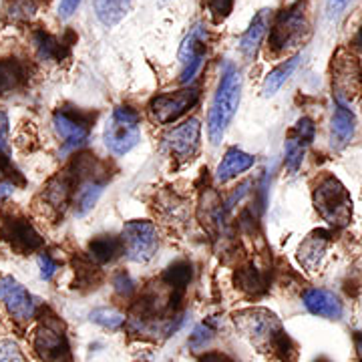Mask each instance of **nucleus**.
Wrapping results in <instances>:
<instances>
[{
    "label": "nucleus",
    "mask_w": 362,
    "mask_h": 362,
    "mask_svg": "<svg viewBox=\"0 0 362 362\" xmlns=\"http://www.w3.org/2000/svg\"><path fill=\"white\" fill-rule=\"evenodd\" d=\"M199 362H235L233 358H230L228 354H223V352H204L202 356H199Z\"/></svg>",
    "instance_id": "38"
},
{
    "label": "nucleus",
    "mask_w": 362,
    "mask_h": 362,
    "mask_svg": "<svg viewBox=\"0 0 362 362\" xmlns=\"http://www.w3.org/2000/svg\"><path fill=\"white\" fill-rule=\"evenodd\" d=\"M141 139V115L131 105L113 109L103 131L105 147L113 156H125Z\"/></svg>",
    "instance_id": "4"
},
{
    "label": "nucleus",
    "mask_w": 362,
    "mask_h": 362,
    "mask_svg": "<svg viewBox=\"0 0 362 362\" xmlns=\"http://www.w3.org/2000/svg\"><path fill=\"white\" fill-rule=\"evenodd\" d=\"M350 4V0H328L326 4V16L328 18H337L342 14V11Z\"/></svg>",
    "instance_id": "36"
},
{
    "label": "nucleus",
    "mask_w": 362,
    "mask_h": 362,
    "mask_svg": "<svg viewBox=\"0 0 362 362\" xmlns=\"http://www.w3.org/2000/svg\"><path fill=\"white\" fill-rule=\"evenodd\" d=\"M214 334H216V328L211 326V322H202L194 330V334L189 337V346L195 350L206 349V344L211 342Z\"/></svg>",
    "instance_id": "31"
},
{
    "label": "nucleus",
    "mask_w": 362,
    "mask_h": 362,
    "mask_svg": "<svg viewBox=\"0 0 362 362\" xmlns=\"http://www.w3.org/2000/svg\"><path fill=\"white\" fill-rule=\"evenodd\" d=\"M354 129H356V119H354V113L349 109L346 101H340V99H337V109H334L332 125H330V131H332V143H337L338 147L346 145V143L352 139Z\"/></svg>",
    "instance_id": "22"
},
{
    "label": "nucleus",
    "mask_w": 362,
    "mask_h": 362,
    "mask_svg": "<svg viewBox=\"0 0 362 362\" xmlns=\"http://www.w3.org/2000/svg\"><path fill=\"white\" fill-rule=\"evenodd\" d=\"M81 2L83 0H61V4H59V16L61 18H71L73 14L77 13Z\"/></svg>",
    "instance_id": "37"
},
{
    "label": "nucleus",
    "mask_w": 362,
    "mask_h": 362,
    "mask_svg": "<svg viewBox=\"0 0 362 362\" xmlns=\"http://www.w3.org/2000/svg\"><path fill=\"white\" fill-rule=\"evenodd\" d=\"M314 133H316V127H314L312 119H308V117L298 119L294 129L290 131L284 145V163L292 173H296L300 165H302L306 149L314 141Z\"/></svg>",
    "instance_id": "14"
},
{
    "label": "nucleus",
    "mask_w": 362,
    "mask_h": 362,
    "mask_svg": "<svg viewBox=\"0 0 362 362\" xmlns=\"http://www.w3.org/2000/svg\"><path fill=\"white\" fill-rule=\"evenodd\" d=\"M306 33L308 23L304 13V0H298L276 16L270 33V49L276 54L288 52L306 39Z\"/></svg>",
    "instance_id": "5"
},
{
    "label": "nucleus",
    "mask_w": 362,
    "mask_h": 362,
    "mask_svg": "<svg viewBox=\"0 0 362 362\" xmlns=\"http://www.w3.org/2000/svg\"><path fill=\"white\" fill-rule=\"evenodd\" d=\"M105 183H107V180H105V177L93 175V171H90L85 180L78 183L77 194H75V199H73L75 216L83 218V216L89 214L90 209L95 207V204L99 202L101 194H103Z\"/></svg>",
    "instance_id": "18"
},
{
    "label": "nucleus",
    "mask_w": 362,
    "mask_h": 362,
    "mask_svg": "<svg viewBox=\"0 0 362 362\" xmlns=\"http://www.w3.org/2000/svg\"><path fill=\"white\" fill-rule=\"evenodd\" d=\"M93 123H95V113L75 107H63L52 115V127L63 139V153L77 151L78 147L89 141Z\"/></svg>",
    "instance_id": "6"
},
{
    "label": "nucleus",
    "mask_w": 362,
    "mask_h": 362,
    "mask_svg": "<svg viewBox=\"0 0 362 362\" xmlns=\"http://www.w3.org/2000/svg\"><path fill=\"white\" fill-rule=\"evenodd\" d=\"M240 95H242V75L238 69L226 66L207 113V135L211 145H220L223 139V133L238 111Z\"/></svg>",
    "instance_id": "2"
},
{
    "label": "nucleus",
    "mask_w": 362,
    "mask_h": 362,
    "mask_svg": "<svg viewBox=\"0 0 362 362\" xmlns=\"http://www.w3.org/2000/svg\"><path fill=\"white\" fill-rule=\"evenodd\" d=\"M298 63H300V57H292V59H288L284 63H280L276 69H272L270 73H268V77L264 78L262 95L264 97H274L278 90L282 89V85H284L286 81L292 77V73L296 71Z\"/></svg>",
    "instance_id": "27"
},
{
    "label": "nucleus",
    "mask_w": 362,
    "mask_h": 362,
    "mask_svg": "<svg viewBox=\"0 0 362 362\" xmlns=\"http://www.w3.org/2000/svg\"><path fill=\"white\" fill-rule=\"evenodd\" d=\"M33 349L42 362H71V344L57 322L40 324L33 338Z\"/></svg>",
    "instance_id": "10"
},
{
    "label": "nucleus",
    "mask_w": 362,
    "mask_h": 362,
    "mask_svg": "<svg viewBox=\"0 0 362 362\" xmlns=\"http://www.w3.org/2000/svg\"><path fill=\"white\" fill-rule=\"evenodd\" d=\"M0 300L16 322H28L37 314V302L33 294L13 276L0 278Z\"/></svg>",
    "instance_id": "11"
},
{
    "label": "nucleus",
    "mask_w": 362,
    "mask_h": 362,
    "mask_svg": "<svg viewBox=\"0 0 362 362\" xmlns=\"http://www.w3.org/2000/svg\"><path fill=\"white\" fill-rule=\"evenodd\" d=\"M302 302L314 316H322V318H330V320H338L342 316L340 298L332 292H328V290H322V288L306 290L302 296Z\"/></svg>",
    "instance_id": "17"
},
{
    "label": "nucleus",
    "mask_w": 362,
    "mask_h": 362,
    "mask_svg": "<svg viewBox=\"0 0 362 362\" xmlns=\"http://www.w3.org/2000/svg\"><path fill=\"white\" fill-rule=\"evenodd\" d=\"M165 286L177 292H185V288L192 282V264L187 259H177L173 262L159 278Z\"/></svg>",
    "instance_id": "28"
},
{
    "label": "nucleus",
    "mask_w": 362,
    "mask_h": 362,
    "mask_svg": "<svg viewBox=\"0 0 362 362\" xmlns=\"http://www.w3.org/2000/svg\"><path fill=\"white\" fill-rule=\"evenodd\" d=\"M14 192V185L13 183H8V181H0V204L4 202V199H8Z\"/></svg>",
    "instance_id": "39"
},
{
    "label": "nucleus",
    "mask_w": 362,
    "mask_h": 362,
    "mask_svg": "<svg viewBox=\"0 0 362 362\" xmlns=\"http://www.w3.org/2000/svg\"><path fill=\"white\" fill-rule=\"evenodd\" d=\"M320 362H324V361H320Z\"/></svg>",
    "instance_id": "43"
},
{
    "label": "nucleus",
    "mask_w": 362,
    "mask_h": 362,
    "mask_svg": "<svg viewBox=\"0 0 362 362\" xmlns=\"http://www.w3.org/2000/svg\"><path fill=\"white\" fill-rule=\"evenodd\" d=\"M354 45H356V49H361L362 51V25L358 28V33H356V37H354Z\"/></svg>",
    "instance_id": "41"
},
{
    "label": "nucleus",
    "mask_w": 362,
    "mask_h": 362,
    "mask_svg": "<svg viewBox=\"0 0 362 362\" xmlns=\"http://www.w3.org/2000/svg\"><path fill=\"white\" fill-rule=\"evenodd\" d=\"M233 2H235V0H204L207 13L211 14V18H214L216 23L226 21V18L232 14Z\"/></svg>",
    "instance_id": "30"
},
{
    "label": "nucleus",
    "mask_w": 362,
    "mask_h": 362,
    "mask_svg": "<svg viewBox=\"0 0 362 362\" xmlns=\"http://www.w3.org/2000/svg\"><path fill=\"white\" fill-rule=\"evenodd\" d=\"M0 153L8 157L11 145H8V115L0 111Z\"/></svg>",
    "instance_id": "34"
},
{
    "label": "nucleus",
    "mask_w": 362,
    "mask_h": 362,
    "mask_svg": "<svg viewBox=\"0 0 362 362\" xmlns=\"http://www.w3.org/2000/svg\"><path fill=\"white\" fill-rule=\"evenodd\" d=\"M113 286H115L117 294H121V296H129L135 290V282L131 280V276L127 272H119L115 276V280H113Z\"/></svg>",
    "instance_id": "33"
},
{
    "label": "nucleus",
    "mask_w": 362,
    "mask_h": 362,
    "mask_svg": "<svg viewBox=\"0 0 362 362\" xmlns=\"http://www.w3.org/2000/svg\"><path fill=\"white\" fill-rule=\"evenodd\" d=\"M90 320L103 328H111L117 330L119 326L125 324V316L121 312L113 310V308H97V310L90 312Z\"/></svg>",
    "instance_id": "29"
},
{
    "label": "nucleus",
    "mask_w": 362,
    "mask_h": 362,
    "mask_svg": "<svg viewBox=\"0 0 362 362\" xmlns=\"http://www.w3.org/2000/svg\"><path fill=\"white\" fill-rule=\"evenodd\" d=\"M159 2H161V4H163V2H169V0H159Z\"/></svg>",
    "instance_id": "42"
},
{
    "label": "nucleus",
    "mask_w": 362,
    "mask_h": 362,
    "mask_svg": "<svg viewBox=\"0 0 362 362\" xmlns=\"http://www.w3.org/2000/svg\"><path fill=\"white\" fill-rule=\"evenodd\" d=\"M233 322L238 330L262 352H274L276 356H282L284 362H288L290 354H294V344L286 334L280 320L276 318V314L264 308H247L235 312Z\"/></svg>",
    "instance_id": "1"
},
{
    "label": "nucleus",
    "mask_w": 362,
    "mask_h": 362,
    "mask_svg": "<svg viewBox=\"0 0 362 362\" xmlns=\"http://www.w3.org/2000/svg\"><path fill=\"white\" fill-rule=\"evenodd\" d=\"M254 163H256V157L238 149V147H232L226 151V156L216 169V180L220 183H228V181L235 180L238 175H242L250 168H254Z\"/></svg>",
    "instance_id": "19"
},
{
    "label": "nucleus",
    "mask_w": 362,
    "mask_h": 362,
    "mask_svg": "<svg viewBox=\"0 0 362 362\" xmlns=\"http://www.w3.org/2000/svg\"><path fill=\"white\" fill-rule=\"evenodd\" d=\"M362 83V63L346 54L342 57V52H338L334 59V85H337V99L344 101V95H349L350 90H354Z\"/></svg>",
    "instance_id": "15"
},
{
    "label": "nucleus",
    "mask_w": 362,
    "mask_h": 362,
    "mask_svg": "<svg viewBox=\"0 0 362 362\" xmlns=\"http://www.w3.org/2000/svg\"><path fill=\"white\" fill-rule=\"evenodd\" d=\"M207 28L204 23H197L194 28L187 33V37L183 39L180 47V83L181 85H192L194 78L197 77V73L202 71V66L206 63L207 54Z\"/></svg>",
    "instance_id": "9"
},
{
    "label": "nucleus",
    "mask_w": 362,
    "mask_h": 362,
    "mask_svg": "<svg viewBox=\"0 0 362 362\" xmlns=\"http://www.w3.org/2000/svg\"><path fill=\"white\" fill-rule=\"evenodd\" d=\"M121 244H123V254L131 262L147 264L156 256L157 246H159L156 226L145 220L127 221L121 232Z\"/></svg>",
    "instance_id": "7"
},
{
    "label": "nucleus",
    "mask_w": 362,
    "mask_h": 362,
    "mask_svg": "<svg viewBox=\"0 0 362 362\" xmlns=\"http://www.w3.org/2000/svg\"><path fill=\"white\" fill-rule=\"evenodd\" d=\"M332 233L328 230H314L298 247V262L306 272H316L330 246Z\"/></svg>",
    "instance_id": "16"
},
{
    "label": "nucleus",
    "mask_w": 362,
    "mask_h": 362,
    "mask_svg": "<svg viewBox=\"0 0 362 362\" xmlns=\"http://www.w3.org/2000/svg\"><path fill=\"white\" fill-rule=\"evenodd\" d=\"M268 25H270V11H259L252 18L247 30L242 35V39H240V51H242V54L246 59H254L256 57L259 45H262V40L266 37Z\"/></svg>",
    "instance_id": "20"
},
{
    "label": "nucleus",
    "mask_w": 362,
    "mask_h": 362,
    "mask_svg": "<svg viewBox=\"0 0 362 362\" xmlns=\"http://www.w3.org/2000/svg\"><path fill=\"white\" fill-rule=\"evenodd\" d=\"M39 268H40V280H45V282H49L52 280V276L57 274L59 270V262L52 258L51 254H40L39 256Z\"/></svg>",
    "instance_id": "32"
},
{
    "label": "nucleus",
    "mask_w": 362,
    "mask_h": 362,
    "mask_svg": "<svg viewBox=\"0 0 362 362\" xmlns=\"http://www.w3.org/2000/svg\"><path fill=\"white\" fill-rule=\"evenodd\" d=\"M18 361V349L14 342H2L0 344V362Z\"/></svg>",
    "instance_id": "35"
},
{
    "label": "nucleus",
    "mask_w": 362,
    "mask_h": 362,
    "mask_svg": "<svg viewBox=\"0 0 362 362\" xmlns=\"http://www.w3.org/2000/svg\"><path fill=\"white\" fill-rule=\"evenodd\" d=\"M199 101V89L197 87H185L175 93L157 95L149 103V115L157 125H171L180 117H183L189 109H194Z\"/></svg>",
    "instance_id": "8"
},
{
    "label": "nucleus",
    "mask_w": 362,
    "mask_h": 362,
    "mask_svg": "<svg viewBox=\"0 0 362 362\" xmlns=\"http://www.w3.org/2000/svg\"><path fill=\"white\" fill-rule=\"evenodd\" d=\"M0 238L13 247L18 254H28V252H37L42 247L45 240L30 221L23 216H11L4 218L0 223Z\"/></svg>",
    "instance_id": "12"
},
{
    "label": "nucleus",
    "mask_w": 362,
    "mask_h": 362,
    "mask_svg": "<svg viewBox=\"0 0 362 362\" xmlns=\"http://www.w3.org/2000/svg\"><path fill=\"white\" fill-rule=\"evenodd\" d=\"M354 350H356L358 361L362 362V332H356V334H354Z\"/></svg>",
    "instance_id": "40"
},
{
    "label": "nucleus",
    "mask_w": 362,
    "mask_h": 362,
    "mask_svg": "<svg viewBox=\"0 0 362 362\" xmlns=\"http://www.w3.org/2000/svg\"><path fill=\"white\" fill-rule=\"evenodd\" d=\"M199 139H202V125L197 119H187L181 125L173 127L165 135V147L171 156L177 159H192L195 151L199 149Z\"/></svg>",
    "instance_id": "13"
},
{
    "label": "nucleus",
    "mask_w": 362,
    "mask_h": 362,
    "mask_svg": "<svg viewBox=\"0 0 362 362\" xmlns=\"http://www.w3.org/2000/svg\"><path fill=\"white\" fill-rule=\"evenodd\" d=\"M89 259L95 266H105L109 262L117 259L123 254V244H121V238L111 235V233H105V235H97L89 242Z\"/></svg>",
    "instance_id": "21"
},
{
    "label": "nucleus",
    "mask_w": 362,
    "mask_h": 362,
    "mask_svg": "<svg viewBox=\"0 0 362 362\" xmlns=\"http://www.w3.org/2000/svg\"><path fill=\"white\" fill-rule=\"evenodd\" d=\"M129 8L131 0H95V14L107 28L119 25Z\"/></svg>",
    "instance_id": "24"
},
{
    "label": "nucleus",
    "mask_w": 362,
    "mask_h": 362,
    "mask_svg": "<svg viewBox=\"0 0 362 362\" xmlns=\"http://www.w3.org/2000/svg\"><path fill=\"white\" fill-rule=\"evenodd\" d=\"M312 202L320 218L334 230L346 228L352 220V199L349 189L334 175H324L316 183Z\"/></svg>",
    "instance_id": "3"
},
{
    "label": "nucleus",
    "mask_w": 362,
    "mask_h": 362,
    "mask_svg": "<svg viewBox=\"0 0 362 362\" xmlns=\"http://www.w3.org/2000/svg\"><path fill=\"white\" fill-rule=\"evenodd\" d=\"M235 286L250 296H258L262 292H266L268 278L254 262H247L235 270Z\"/></svg>",
    "instance_id": "23"
},
{
    "label": "nucleus",
    "mask_w": 362,
    "mask_h": 362,
    "mask_svg": "<svg viewBox=\"0 0 362 362\" xmlns=\"http://www.w3.org/2000/svg\"><path fill=\"white\" fill-rule=\"evenodd\" d=\"M26 81V69L16 59L0 61V95H8Z\"/></svg>",
    "instance_id": "25"
},
{
    "label": "nucleus",
    "mask_w": 362,
    "mask_h": 362,
    "mask_svg": "<svg viewBox=\"0 0 362 362\" xmlns=\"http://www.w3.org/2000/svg\"><path fill=\"white\" fill-rule=\"evenodd\" d=\"M33 40H35V49L42 61H61L69 54V45L45 30H37Z\"/></svg>",
    "instance_id": "26"
}]
</instances>
